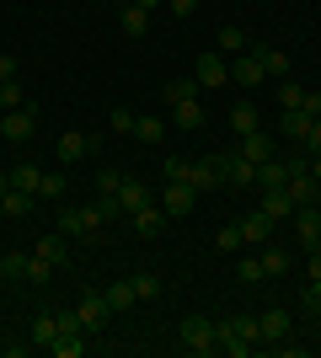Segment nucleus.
Listing matches in <instances>:
<instances>
[{
    "instance_id": "nucleus-17",
    "label": "nucleus",
    "mask_w": 321,
    "mask_h": 358,
    "mask_svg": "<svg viewBox=\"0 0 321 358\" xmlns=\"http://www.w3.org/2000/svg\"><path fill=\"white\" fill-rule=\"evenodd\" d=\"M225 182L230 187H252V182H257V166L246 161V155H225Z\"/></svg>"
},
{
    "instance_id": "nucleus-40",
    "label": "nucleus",
    "mask_w": 321,
    "mask_h": 358,
    "mask_svg": "<svg viewBox=\"0 0 321 358\" xmlns=\"http://www.w3.org/2000/svg\"><path fill=\"white\" fill-rule=\"evenodd\" d=\"M214 246H220V252H241V230H236V224H220Z\"/></svg>"
},
{
    "instance_id": "nucleus-25",
    "label": "nucleus",
    "mask_w": 321,
    "mask_h": 358,
    "mask_svg": "<svg viewBox=\"0 0 321 358\" xmlns=\"http://www.w3.org/2000/svg\"><path fill=\"white\" fill-rule=\"evenodd\" d=\"M193 96H199V80H166V86H161V102H166V107L193 102Z\"/></svg>"
},
{
    "instance_id": "nucleus-53",
    "label": "nucleus",
    "mask_w": 321,
    "mask_h": 358,
    "mask_svg": "<svg viewBox=\"0 0 321 358\" xmlns=\"http://www.w3.org/2000/svg\"><path fill=\"white\" fill-rule=\"evenodd\" d=\"M129 6H139V11H155V6H161V0H129Z\"/></svg>"
},
{
    "instance_id": "nucleus-46",
    "label": "nucleus",
    "mask_w": 321,
    "mask_h": 358,
    "mask_svg": "<svg viewBox=\"0 0 321 358\" xmlns=\"http://www.w3.org/2000/svg\"><path fill=\"white\" fill-rule=\"evenodd\" d=\"M0 80H16V54H6V48H0Z\"/></svg>"
},
{
    "instance_id": "nucleus-26",
    "label": "nucleus",
    "mask_w": 321,
    "mask_h": 358,
    "mask_svg": "<svg viewBox=\"0 0 321 358\" xmlns=\"http://www.w3.org/2000/svg\"><path fill=\"white\" fill-rule=\"evenodd\" d=\"M27 262H32V252H6V257H0V278L22 284V278H27Z\"/></svg>"
},
{
    "instance_id": "nucleus-6",
    "label": "nucleus",
    "mask_w": 321,
    "mask_h": 358,
    "mask_svg": "<svg viewBox=\"0 0 321 358\" xmlns=\"http://www.w3.org/2000/svg\"><path fill=\"white\" fill-rule=\"evenodd\" d=\"M92 230H97L92 209H64V214H59V236H64V241H86Z\"/></svg>"
},
{
    "instance_id": "nucleus-4",
    "label": "nucleus",
    "mask_w": 321,
    "mask_h": 358,
    "mask_svg": "<svg viewBox=\"0 0 321 358\" xmlns=\"http://www.w3.org/2000/svg\"><path fill=\"white\" fill-rule=\"evenodd\" d=\"M230 80H236V86H262L268 70H262V59L246 48V54H236V64H230Z\"/></svg>"
},
{
    "instance_id": "nucleus-28",
    "label": "nucleus",
    "mask_w": 321,
    "mask_h": 358,
    "mask_svg": "<svg viewBox=\"0 0 321 358\" xmlns=\"http://www.w3.org/2000/svg\"><path fill=\"white\" fill-rule=\"evenodd\" d=\"M107 305H113V310H129V305H139V294H134V278H118V284L107 289Z\"/></svg>"
},
{
    "instance_id": "nucleus-42",
    "label": "nucleus",
    "mask_w": 321,
    "mask_h": 358,
    "mask_svg": "<svg viewBox=\"0 0 321 358\" xmlns=\"http://www.w3.org/2000/svg\"><path fill=\"white\" fill-rule=\"evenodd\" d=\"M187 166H193V161H177V155H171L161 171H166V182H187Z\"/></svg>"
},
{
    "instance_id": "nucleus-27",
    "label": "nucleus",
    "mask_w": 321,
    "mask_h": 358,
    "mask_svg": "<svg viewBox=\"0 0 321 358\" xmlns=\"http://www.w3.org/2000/svg\"><path fill=\"white\" fill-rule=\"evenodd\" d=\"M118 27L129 32V38H145V27H150V11H139V6H123V11H118Z\"/></svg>"
},
{
    "instance_id": "nucleus-49",
    "label": "nucleus",
    "mask_w": 321,
    "mask_h": 358,
    "mask_svg": "<svg viewBox=\"0 0 321 358\" xmlns=\"http://www.w3.org/2000/svg\"><path fill=\"white\" fill-rule=\"evenodd\" d=\"M306 310H311V315H321V284H311V289H306Z\"/></svg>"
},
{
    "instance_id": "nucleus-37",
    "label": "nucleus",
    "mask_w": 321,
    "mask_h": 358,
    "mask_svg": "<svg viewBox=\"0 0 321 358\" xmlns=\"http://www.w3.org/2000/svg\"><path fill=\"white\" fill-rule=\"evenodd\" d=\"M64 187H70V182H64L59 171H43V182H38V198H64Z\"/></svg>"
},
{
    "instance_id": "nucleus-2",
    "label": "nucleus",
    "mask_w": 321,
    "mask_h": 358,
    "mask_svg": "<svg viewBox=\"0 0 321 358\" xmlns=\"http://www.w3.org/2000/svg\"><path fill=\"white\" fill-rule=\"evenodd\" d=\"M76 315H80V331H86V337H97V331L107 327V315H113V305H107L102 294H92V289H86V294L76 299Z\"/></svg>"
},
{
    "instance_id": "nucleus-24",
    "label": "nucleus",
    "mask_w": 321,
    "mask_h": 358,
    "mask_svg": "<svg viewBox=\"0 0 321 358\" xmlns=\"http://www.w3.org/2000/svg\"><path fill=\"white\" fill-rule=\"evenodd\" d=\"M214 48H220V54H246V32L236 27V22H225V27H220V38H214Z\"/></svg>"
},
{
    "instance_id": "nucleus-5",
    "label": "nucleus",
    "mask_w": 321,
    "mask_h": 358,
    "mask_svg": "<svg viewBox=\"0 0 321 358\" xmlns=\"http://www.w3.org/2000/svg\"><path fill=\"white\" fill-rule=\"evenodd\" d=\"M32 123H38V113H32V107H11V113L0 118V134L22 145V139H32Z\"/></svg>"
},
{
    "instance_id": "nucleus-45",
    "label": "nucleus",
    "mask_w": 321,
    "mask_h": 358,
    "mask_svg": "<svg viewBox=\"0 0 321 358\" xmlns=\"http://www.w3.org/2000/svg\"><path fill=\"white\" fill-rule=\"evenodd\" d=\"M97 187H102V193H118L123 177H118V171H102V177H97Z\"/></svg>"
},
{
    "instance_id": "nucleus-54",
    "label": "nucleus",
    "mask_w": 321,
    "mask_h": 358,
    "mask_svg": "<svg viewBox=\"0 0 321 358\" xmlns=\"http://www.w3.org/2000/svg\"><path fill=\"white\" fill-rule=\"evenodd\" d=\"M311 177H316V182H321V155H311Z\"/></svg>"
},
{
    "instance_id": "nucleus-32",
    "label": "nucleus",
    "mask_w": 321,
    "mask_h": 358,
    "mask_svg": "<svg viewBox=\"0 0 321 358\" xmlns=\"http://www.w3.org/2000/svg\"><path fill=\"white\" fill-rule=\"evenodd\" d=\"M54 337H59V315H38L32 321V348H48Z\"/></svg>"
},
{
    "instance_id": "nucleus-41",
    "label": "nucleus",
    "mask_w": 321,
    "mask_h": 358,
    "mask_svg": "<svg viewBox=\"0 0 321 358\" xmlns=\"http://www.w3.org/2000/svg\"><path fill=\"white\" fill-rule=\"evenodd\" d=\"M48 273H54V268H48L43 257H32V262H27V284H48Z\"/></svg>"
},
{
    "instance_id": "nucleus-19",
    "label": "nucleus",
    "mask_w": 321,
    "mask_h": 358,
    "mask_svg": "<svg viewBox=\"0 0 321 358\" xmlns=\"http://www.w3.org/2000/svg\"><path fill=\"white\" fill-rule=\"evenodd\" d=\"M290 193H294V209H306V203H316L321 182L311 177V171H294V177H290Z\"/></svg>"
},
{
    "instance_id": "nucleus-56",
    "label": "nucleus",
    "mask_w": 321,
    "mask_h": 358,
    "mask_svg": "<svg viewBox=\"0 0 321 358\" xmlns=\"http://www.w3.org/2000/svg\"><path fill=\"white\" fill-rule=\"evenodd\" d=\"M316 252H321V236H316Z\"/></svg>"
},
{
    "instance_id": "nucleus-55",
    "label": "nucleus",
    "mask_w": 321,
    "mask_h": 358,
    "mask_svg": "<svg viewBox=\"0 0 321 358\" xmlns=\"http://www.w3.org/2000/svg\"><path fill=\"white\" fill-rule=\"evenodd\" d=\"M6 187H11V177H0V193H6Z\"/></svg>"
},
{
    "instance_id": "nucleus-13",
    "label": "nucleus",
    "mask_w": 321,
    "mask_h": 358,
    "mask_svg": "<svg viewBox=\"0 0 321 358\" xmlns=\"http://www.w3.org/2000/svg\"><path fill=\"white\" fill-rule=\"evenodd\" d=\"M92 145H97L92 134H80V129H70V134L59 139V161H64V166H76V161H86V155H92Z\"/></svg>"
},
{
    "instance_id": "nucleus-33",
    "label": "nucleus",
    "mask_w": 321,
    "mask_h": 358,
    "mask_svg": "<svg viewBox=\"0 0 321 358\" xmlns=\"http://www.w3.org/2000/svg\"><path fill=\"white\" fill-rule=\"evenodd\" d=\"M284 268H290V252H284V246H262V273H268V278H278Z\"/></svg>"
},
{
    "instance_id": "nucleus-3",
    "label": "nucleus",
    "mask_w": 321,
    "mask_h": 358,
    "mask_svg": "<svg viewBox=\"0 0 321 358\" xmlns=\"http://www.w3.org/2000/svg\"><path fill=\"white\" fill-rule=\"evenodd\" d=\"M220 182H225V155L187 166V187H193V193H209V187H220Z\"/></svg>"
},
{
    "instance_id": "nucleus-16",
    "label": "nucleus",
    "mask_w": 321,
    "mask_h": 358,
    "mask_svg": "<svg viewBox=\"0 0 321 358\" xmlns=\"http://www.w3.org/2000/svg\"><path fill=\"white\" fill-rule=\"evenodd\" d=\"M118 203H123V214L145 209V203H150V187H145L139 177H123V187H118Z\"/></svg>"
},
{
    "instance_id": "nucleus-21",
    "label": "nucleus",
    "mask_w": 321,
    "mask_h": 358,
    "mask_svg": "<svg viewBox=\"0 0 321 358\" xmlns=\"http://www.w3.org/2000/svg\"><path fill=\"white\" fill-rule=\"evenodd\" d=\"M257 187H290V161H262L257 166Z\"/></svg>"
},
{
    "instance_id": "nucleus-29",
    "label": "nucleus",
    "mask_w": 321,
    "mask_h": 358,
    "mask_svg": "<svg viewBox=\"0 0 321 358\" xmlns=\"http://www.w3.org/2000/svg\"><path fill=\"white\" fill-rule=\"evenodd\" d=\"M80 337H86V331H59V337L48 343V353H59V358H80V353H86V343H80Z\"/></svg>"
},
{
    "instance_id": "nucleus-23",
    "label": "nucleus",
    "mask_w": 321,
    "mask_h": 358,
    "mask_svg": "<svg viewBox=\"0 0 321 358\" xmlns=\"http://www.w3.org/2000/svg\"><path fill=\"white\" fill-rule=\"evenodd\" d=\"M171 123H177V129H204V102L199 96H193V102H177L171 107Z\"/></svg>"
},
{
    "instance_id": "nucleus-14",
    "label": "nucleus",
    "mask_w": 321,
    "mask_h": 358,
    "mask_svg": "<svg viewBox=\"0 0 321 358\" xmlns=\"http://www.w3.org/2000/svg\"><path fill=\"white\" fill-rule=\"evenodd\" d=\"M32 257H43L48 268H64V262H70V252H64V236H59V230H54V236L32 241Z\"/></svg>"
},
{
    "instance_id": "nucleus-39",
    "label": "nucleus",
    "mask_w": 321,
    "mask_h": 358,
    "mask_svg": "<svg viewBox=\"0 0 321 358\" xmlns=\"http://www.w3.org/2000/svg\"><path fill=\"white\" fill-rule=\"evenodd\" d=\"M241 284H262V278H268V273H262V257H241Z\"/></svg>"
},
{
    "instance_id": "nucleus-9",
    "label": "nucleus",
    "mask_w": 321,
    "mask_h": 358,
    "mask_svg": "<svg viewBox=\"0 0 321 358\" xmlns=\"http://www.w3.org/2000/svg\"><path fill=\"white\" fill-rule=\"evenodd\" d=\"M236 230H241V246H262V241H268V230H273V220H268V214H241V220H236Z\"/></svg>"
},
{
    "instance_id": "nucleus-8",
    "label": "nucleus",
    "mask_w": 321,
    "mask_h": 358,
    "mask_svg": "<svg viewBox=\"0 0 321 358\" xmlns=\"http://www.w3.org/2000/svg\"><path fill=\"white\" fill-rule=\"evenodd\" d=\"M241 155L252 166H262V161H273L278 150H273V134H262V129H252V134H241Z\"/></svg>"
},
{
    "instance_id": "nucleus-38",
    "label": "nucleus",
    "mask_w": 321,
    "mask_h": 358,
    "mask_svg": "<svg viewBox=\"0 0 321 358\" xmlns=\"http://www.w3.org/2000/svg\"><path fill=\"white\" fill-rule=\"evenodd\" d=\"M0 107H6V113H11V107H27V96H22L16 80H0Z\"/></svg>"
},
{
    "instance_id": "nucleus-31",
    "label": "nucleus",
    "mask_w": 321,
    "mask_h": 358,
    "mask_svg": "<svg viewBox=\"0 0 321 358\" xmlns=\"http://www.w3.org/2000/svg\"><path fill=\"white\" fill-rule=\"evenodd\" d=\"M230 129H236V134H252V129H257V107L236 102V107H230Z\"/></svg>"
},
{
    "instance_id": "nucleus-44",
    "label": "nucleus",
    "mask_w": 321,
    "mask_h": 358,
    "mask_svg": "<svg viewBox=\"0 0 321 358\" xmlns=\"http://www.w3.org/2000/svg\"><path fill=\"white\" fill-rule=\"evenodd\" d=\"M278 102H284V107H300V102H306V91H300V86H290V80H284V86H278Z\"/></svg>"
},
{
    "instance_id": "nucleus-48",
    "label": "nucleus",
    "mask_w": 321,
    "mask_h": 358,
    "mask_svg": "<svg viewBox=\"0 0 321 358\" xmlns=\"http://www.w3.org/2000/svg\"><path fill=\"white\" fill-rule=\"evenodd\" d=\"M306 150H311V155H321V118L311 123V134H306Z\"/></svg>"
},
{
    "instance_id": "nucleus-47",
    "label": "nucleus",
    "mask_w": 321,
    "mask_h": 358,
    "mask_svg": "<svg viewBox=\"0 0 321 358\" xmlns=\"http://www.w3.org/2000/svg\"><path fill=\"white\" fill-rule=\"evenodd\" d=\"M166 6H171V16H193L199 11V0H166Z\"/></svg>"
},
{
    "instance_id": "nucleus-30",
    "label": "nucleus",
    "mask_w": 321,
    "mask_h": 358,
    "mask_svg": "<svg viewBox=\"0 0 321 358\" xmlns=\"http://www.w3.org/2000/svg\"><path fill=\"white\" fill-rule=\"evenodd\" d=\"M6 177H11V187H22V193H38V182H43V171H38V166H11V171H6Z\"/></svg>"
},
{
    "instance_id": "nucleus-34",
    "label": "nucleus",
    "mask_w": 321,
    "mask_h": 358,
    "mask_svg": "<svg viewBox=\"0 0 321 358\" xmlns=\"http://www.w3.org/2000/svg\"><path fill=\"white\" fill-rule=\"evenodd\" d=\"M118 214H123L118 193H102V198H97V203H92V220H97V224H102V220H118Z\"/></svg>"
},
{
    "instance_id": "nucleus-43",
    "label": "nucleus",
    "mask_w": 321,
    "mask_h": 358,
    "mask_svg": "<svg viewBox=\"0 0 321 358\" xmlns=\"http://www.w3.org/2000/svg\"><path fill=\"white\" fill-rule=\"evenodd\" d=\"M113 129H118V134H134V113H129V107H113Z\"/></svg>"
},
{
    "instance_id": "nucleus-1",
    "label": "nucleus",
    "mask_w": 321,
    "mask_h": 358,
    "mask_svg": "<svg viewBox=\"0 0 321 358\" xmlns=\"http://www.w3.org/2000/svg\"><path fill=\"white\" fill-rule=\"evenodd\" d=\"M177 343H183L187 353H214L220 337H214V321H209V315H183V321H177Z\"/></svg>"
},
{
    "instance_id": "nucleus-51",
    "label": "nucleus",
    "mask_w": 321,
    "mask_h": 358,
    "mask_svg": "<svg viewBox=\"0 0 321 358\" xmlns=\"http://www.w3.org/2000/svg\"><path fill=\"white\" fill-rule=\"evenodd\" d=\"M59 331H80V315L76 310H59Z\"/></svg>"
},
{
    "instance_id": "nucleus-22",
    "label": "nucleus",
    "mask_w": 321,
    "mask_h": 358,
    "mask_svg": "<svg viewBox=\"0 0 321 358\" xmlns=\"http://www.w3.org/2000/svg\"><path fill=\"white\" fill-rule=\"evenodd\" d=\"M311 123H316V118H311L306 107H284V134H290V139H300V145H306Z\"/></svg>"
},
{
    "instance_id": "nucleus-50",
    "label": "nucleus",
    "mask_w": 321,
    "mask_h": 358,
    "mask_svg": "<svg viewBox=\"0 0 321 358\" xmlns=\"http://www.w3.org/2000/svg\"><path fill=\"white\" fill-rule=\"evenodd\" d=\"M300 107H306L311 118H321V91H306V102H300Z\"/></svg>"
},
{
    "instance_id": "nucleus-36",
    "label": "nucleus",
    "mask_w": 321,
    "mask_h": 358,
    "mask_svg": "<svg viewBox=\"0 0 321 358\" xmlns=\"http://www.w3.org/2000/svg\"><path fill=\"white\" fill-rule=\"evenodd\" d=\"M134 294L139 299H155V294H161V273H134Z\"/></svg>"
},
{
    "instance_id": "nucleus-7",
    "label": "nucleus",
    "mask_w": 321,
    "mask_h": 358,
    "mask_svg": "<svg viewBox=\"0 0 321 358\" xmlns=\"http://www.w3.org/2000/svg\"><path fill=\"white\" fill-rule=\"evenodd\" d=\"M193 203H199V193H193L187 182H166V193H161V209H166V220H171V214H187Z\"/></svg>"
},
{
    "instance_id": "nucleus-11",
    "label": "nucleus",
    "mask_w": 321,
    "mask_h": 358,
    "mask_svg": "<svg viewBox=\"0 0 321 358\" xmlns=\"http://www.w3.org/2000/svg\"><path fill=\"white\" fill-rule=\"evenodd\" d=\"M294 230H300V246H306V252H316V236H321V209H316V203L294 209Z\"/></svg>"
},
{
    "instance_id": "nucleus-10",
    "label": "nucleus",
    "mask_w": 321,
    "mask_h": 358,
    "mask_svg": "<svg viewBox=\"0 0 321 358\" xmlns=\"http://www.w3.org/2000/svg\"><path fill=\"white\" fill-rule=\"evenodd\" d=\"M193 80H199V86H225V80H230V64L220 59V54H199V70H193Z\"/></svg>"
},
{
    "instance_id": "nucleus-52",
    "label": "nucleus",
    "mask_w": 321,
    "mask_h": 358,
    "mask_svg": "<svg viewBox=\"0 0 321 358\" xmlns=\"http://www.w3.org/2000/svg\"><path fill=\"white\" fill-rule=\"evenodd\" d=\"M306 273H311V284H321V252H311V262H306Z\"/></svg>"
},
{
    "instance_id": "nucleus-12",
    "label": "nucleus",
    "mask_w": 321,
    "mask_h": 358,
    "mask_svg": "<svg viewBox=\"0 0 321 358\" xmlns=\"http://www.w3.org/2000/svg\"><path fill=\"white\" fill-rule=\"evenodd\" d=\"M262 214H268V220H290L294 214V193L290 187H262Z\"/></svg>"
},
{
    "instance_id": "nucleus-20",
    "label": "nucleus",
    "mask_w": 321,
    "mask_h": 358,
    "mask_svg": "<svg viewBox=\"0 0 321 358\" xmlns=\"http://www.w3.org/2000/svg\"><path fill=\"white\" fill-rule=\"evenodd\" d=\"M252 54L262 59V70H268V75H290V54H284V48H273V43H252Z\"/></svg>"
},
{
    "instance_id": "nucleus-18",
    "label": "nucleus",
    "mask_w": 321,
    "mask_h": 358,
    "mask_svg": "<svg viewBox=\"0 0 321 358\" xmlns=\"http://www.w3.org/2000/svg\"><path fill=\"white\" fill-rule=\"evenodd\" d=\"M161 224H166V209H161V203H145V209H134V230H139L145 241L161 236Z\"/></svg>"
},
{
    "instance_id": "nucleus-35",
    "label": "nucleus",
    "mask_w": 321,
    "mask_h": 358,
    "mask_svg": "<svg viewBox=\"0 0 321 358\" xmlns=\"http://www.w3.org/2000/svg\"><path fill=\"white\" fill-rule=\"evenodd\" d=\"M166 134V123L161 118H134V139H145V145H155V139Z\"/></svg>"
},
{
    "instance_id": "nucleus-15",
    "label": "nucleus",
    "mask_w": 321,
    "mask_h": 358,
    "mask_svg": "<svg viewBox=\"0 0 321 358\" xmlns=\"http://www.w3.org/2000/svg\"><path fill=\"white\" fill-rule=\"evenodd\" d=\"M257 327H262V343H284L290 337V310H262Z\"/></svg>"
}]
</instances>
